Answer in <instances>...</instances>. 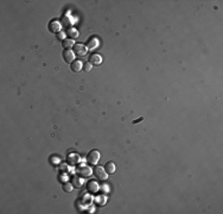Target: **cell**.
Instances as JSON below:
<instances>
[{
	"mask_svg": "<svg viewBox=\"0 0 223 214\" xmlns=\"http://www.w3.org/2000/svg\"><path fill=\"white\" fill-rule=\"evenodd\" d=\"M94 175L99 178V180H101V181H104V180H107V177H108V174L106 173V170L102 168V167H96L95 169H94Z\"/></svg>",
	"mask_w": 223,
	"mask_h": 214,
	"instance_id": "1",
	"label": "cell"
},
{
	"mask_svg": "<svg viewBox=\"0 0 223 214\" xmlns=\"http://www.w3.org/2000/svg\"><path fill=\"white\" fill-rule=\"evenodd\" d=\"M87 159H88V162L90 163V164L95 165L97 162H99V159H100V154H99V151H96V150L90 151V152H89V155H88V157H87Z\"/></svg>",
	"mask_w": 223,
	"mask_h": 214,
	"instance_id": "2",
	"label": "cell"
},
{
	"mask_svg": "<svg viewBox=\"0 0 223 214\" xmlns=\"http://www.w3.org/2000/svg\"><path fill=\"white\" fill-rule=\"evenodd\" d=\"M87 51H88L87 47L83 45V44H75V45H74V54H75V55H77V56H79V57L84 56L87 54Z\"/></svg>",
	"mask_w": 223,
	"mask_h": 214,
	"instance_id": "3",
	"label": "cell"
},
{
	"mask_svg": "<svg viewBox=\"0 0 223 214\" xmlns=\"http://www.w3.org/2000/svg\"><path fill=\"white\" fill-rule=\"evenodd\" d=\"M78 174H79V176H81V177H88V176H90L93 174V170L89 167L83 165V167H81L78 169Z\"/></svg>",
	"mask_w": 223,
	"mask_h": 214,
	"instance_id": "4",
	"label": "cell"
},
{
	"mask_svg": "<svg viewBox=\"0 0 223 214\" xmlns=\"http://www.w3.org/2000/svg\"><path fill=\"white\" fill-rule=\"evenodd\" d=\"M89 62L93 64V66H100L102 63V57L99 55V54H93L89 58Z\"/></svg>",
	"mask_w": 223,
	"mask_h": 214,
	"instance_id": "5",
	"label": "cell"
},
{
	"mask_svg": "<svg viewBox=\"0 0 223 214\" xmlns=\"http://www.w3.org/2000/svg\"><path fill=\"white\" fill-rule=\"evenodd\" d=\"M74 58H75V54L73 50H65L64 51V60L67 62H74Z\"/></svg>",
	"mask_w": 223,
	"mask_h": 214,
	"instance_id": "6",
	"label": "cell"
},
{
	"mask_svg": "<svg viewBox=\"0 0 223 214\" xmlns=\"http://www.w3.org/2000/svg\"><path fill=\"white\" fill-rule=\"evenodd\" d=\"M87 188H88V192H90V193H96L97 190H99V186H97V183H96L95 181H90V182H88Z\"/></svg>",
	"mask_w": 223,
	"mask_h": 214,
	"instance_id": "7",
	"label": "cell"
},
{
	"mask_svg": "<svg viewBox=\"0 0 223 214\" xmlns=\"http://www.w3.org/2000/svg\"><path fill=\"white\" fill-rule=\"evenodd\" d=\"M104 170H106V173L108 174V175L114 174L115 173V164L113 162H108V163L106 164V167H104Z\"/></svg>",
	"mask_w": 223,
	"mask_h": 214,
	"instance_id": "8",
	"label": "cell"
},
{
	"mask_svg": "<svg viewBox=\"0 0 223 214\" xmlns=\"http://www.w3.org/2000/svg\"><path fill=\"white\" fill-rule=\"evenodd\" d=\"M97 45H99V41H97V38H92L90 41H89V43H88L87 49H89V50H94V49L97 48Z\"/></svg>",
	"mask_w": 223,
	"mask_h": 214,
	"instance_id": "9",
	"label": "cell"
},
{
	"mask_svg": "<svg viewBox=\"0 0 223 214\" xmlns=\"http://www.w3.org/2000/svg\"><path fill=\"white\" fill-rule=\"evenodd\" d=\"M82 67H83V66H82V62H81V61H74L73 64H71V69H73V71H76V73L81 70Z\"/></svg>",
	"mask_w": 223,
	"mask_h": 214,
	"instance_id": "10",
	"label": "cell"
},
{
	"mask_svg": "<svg viewBox=\"0 0 223 214\" xmlns=\"http://www.w3.org/2000/svg\"><path fill=\"white\" fill-rule=\"evenodd\" d=\"M78 156L76 154H70L69 157H68V163L69 164H76L78 162Z\"/></svg>",
	"mask_w": 223,
	"mask_h": 214,
	"instance_id": "11",
	"label": "cell"
},
{
	"mask_svg": "<svg viewBox=\"0 0 223 214\" xmlns=\"http://www.w3.org/2000/svg\"><path fill=\"white\" fill-rule=\"evenodd\" d=\"M68 35L70 36V37L76 38L77 36H78V32H77V30H76V29H73V28H71V29H69V30H68Z\"/></svg>",
	"mask_w": 223,
	"mask_h": 214,
	"instance_id": "12",
	"label": "cell"
},
{
	"mask_svg": "<svg viewBox=\"0 0 223 214\" xmlns=\"http://www.w3.org/2000/svg\"><path fill=\"white\" fill-rule=\"evenodd\" d=\"M50 29L52 30V32H55V31H59V24L57 22H52L50 24Z\"/></svg>",
	"mask_w": 223,
	"mask_h": 214,
	"instance_id": "13",
	"label": "cell"
},
{
	"mask_svg": "<svg viewBox=\"0 0 223 214\" xmlns=\"http://www.w3.org/2000/svg\"><path fill=\"white\" fill-rule=\"evenodd\" d=\"M63 45H64L65 48L74 47V41H73V39H64V42H63Z\"/></svg>",
	"mask_w": 223,
	"mask_h": 214,
	"instance_id": "14",
	"label": "cell"
},
{
	"mask_svg": "<svg viewBox=\"0 0 223 214\" xmlns=\"http://www.w3.org/2000/svg\"><path fill=\"white\" fill-rule=\"evenodd\" d=\"M73 188H74L73 184L69 183V182H68V183H65V184H64V187H63V189H64L67 193H70L71 190H73Z\"/></svg>",
	"mask_w": 223,
	"mask_h": 214,
	"instance_id": "15",
	"label": "cell"
},
{
	"mask_svg": "<svg viewBox=\"0 0 223 214\" xmlns=\"http://www.w3.org/2000/svg\"><path fill=\"white\" fill-rule=\"evenodd\" d=\"M74 182H75V187H77V188H81V187H82V180H81V178L74 177Z\"/></svg>",
	"mask_w": 223,
	"mask_h": 214,
	"instance_id": "16",
	"label": "cell"
},
{
	"mask_svg": "<svg viewBox=\"0 0 223 214\" xmlns=\"http://www.w3.org/2000/svg\"><path fill=\"white\" fill-rule=\"evenodd\" d=\"M92 68H93V64L90 63V62H87V63L83 64V69H84L86 71H90Z\"/></svg>",
	"mask_w": 223,
	"mask_h": 214,
	"instance_id": "17",
	"label": "cell"
},
{
	"mask_svg": "<svg viewBox=\"0 0 223 214\" xmlns=\"http://www.w3.org/2000/svg\"><path fill=\"white\" fill-rule=\"evenodd\" d=\"M64 37H65V33H64V32H61V33L58 35V38H59V39H64Z\"/></svg>",
	"mask_w": 223,
	"mask_h": 214,
	"instance_id": "18",
	"label": "cell"
}]
</instances>
